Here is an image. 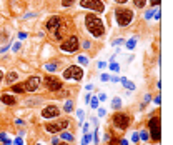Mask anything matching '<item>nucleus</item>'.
<instances>
[{"label":"nucleus","instance_id":"nucleus-1","mask_svg":"<svg viewBox=\"0 0 173 145\" xmlns=\"http://www.w3.org/2000/svg\"><path fill=\"white\" fill-rule=\"evenodd\" d=\"M85 25H87V30H88L93 37H101V35L105 34L103 22L100 20V17L93 15V13H90V15L85 17Z\"/></svg>","mask_w":173,"mask_h":145},{"label":"nucleus","instance_id":"nucleus-2","mask_svg":"<svg viewBox=\"0 0 173 145\" xmlns=\"http://www.w3.org/2000/svg\"><path fill=\"white\" fill-rule=\"evenodd\" d=\"M115 18H117L120 27H127L131 22V18H133V12L128 9H118L115 12Z\"/></svg>","mask_w":173,"mask_h":145},{"label":"nucleus","instance_id":"nucleus-3","mask_svg":"<svg viewBox=\"0 0 173 145\" xmlns=\"http://www.w3.org/2000/svg\"><path fill=\"white\" fill-rule=\"evenodd\" d=\"M148 128H150V137L153 142H160V117H152V120L148 122Z\"/></svg>","mask_w":173,"mask_h":145},{"label":"nucleus","instance_id":"nucleus-4","mask_svg":"<svg viewBox=\"0 0 173 145\" xmlns=\"http://www.w3.org/2000/svg\"><path fill=\"white\" fill-rule=\"evenodd\" d=\"M68 124H70V122H68L67 119H60V120H57V122H50V124H47L45 128L50 133H58L60 130H65V128L68 127Z\"/></svg>","mask_w":173,"mask_h":145},{"label":"nucleus","instance_id":"nucleus-5","mask_svg":"<svg viewBox=\"0 0 173 145\" xmlns=\"http://www.w3.org/2000/svg\"><path fill=\"white\" fill-rule=\"evenodd\" d=\"M78 47H80V42H78V39H77L75 35H70V37L60 45V48L65 50V52H77Z\"/></svg>","mask_w":173,"mask_h":145},{"label":"nucleus","instance_id":"nucleus-6","mask_svg":"<svg viewBox=\"0 0 173 145\" xmlns=\"http://www.w3.org/2000/svg\"><path fill=\"white\" fill-rule=\"evenodd\" d=\"M80 5L83 9H92L95 12H100V13L105 10V5H103L101 0H80Z\"/></svg>","mask_w":173,"mask_h":145},{"label":"nucleus","instance_id":"nucleus-7","mask_svg":"<svg viewBox=\"0 0 173 145\" xmlns=\"http://www.w3.org/2000/svg\"><path fill=\"white\" fill-rule=\"evenodd\" d=\"M130 120H131L130 115H127V114H115L113 115V124L122 130L130 127Z\"/></svg>","mask_w":173,"mask_h":145},{"label":"nucleus","instance_id":"nucleus-8","mask_svg":"<svg viewBox=\"0 0 173 145\" xmlns=\"http://www.w3.org/2000/svg\"><path fill=\"white\" fill-rule=\"evenodd\" d=\"M64 77L65 78H73V80H82V77H83V72H82L80 67L72 65V67H68L67 70L64 72Z\"/></svg>","mask_w":173,"mask_h":145},{"label":"nucleus","instance_id":"nucleus-9","mask_svg":"<svg viewBox=\"0 0 173 145\" xmlns=\"http://www.w3.org/2000/svg\"><path fill=\"white\" fill-rule=\"evenodd\" d=\"M43 82H45V87L50 90V92H58V90L62 89V82L55 77H50V75H47V77L43 78Z\"/></svg>","mask_w":173,"mask_h":145},{"label":"nucleus","instance_id":"nucleus-10","mask_svg":"<svg viewBox=\"0 0 173 145\" xmlns=\"http://www.w3.org/2000/svg\"><path fill=\"white\" fill-rule=\"evenodd\" d=\"M58 114H60L58 107H55V105H48L47 108H43L42 110V117L43 119H52V117H57Z\"/></svg>","mask_w":173,"mask_h":145},{"label":"nucleus","instance_id":"nucleus-11","mask_svg":"<svg viewBox=\"0 0 173 145\" xmlns=\"http://www.w3.org/2000/svg\"><path fill=\"white\" fill-rule=\"evenodd\" d=\"M38 83H40V78L38 77H30L28 80H27V83H25L23 89H25L27 92H34V90H37Z\"/></svg>","mask_w":173,"mask_h":145},{"label":"nucleus","instance_id":"nucleus-12","mask_svg":"<svg viewBox=\"0 0 173 145\" xmlns=\"http://www.w3.org/2000/svg\"><path fill=\"white\" fill-rule=\"evenodd\" d=\"M2 102L5 103V105H15L17 103V100H15V97H12V95H9V94H4L2 95Z\"/></svg>","mask_w":173,"mask_h":145},{"label":"nucleus","instance_id":"nucleus-13","mask_svg":"<svg viewBox=\"0 0 173 145\" xmlns=\"http://www.w3.org/2000/svg\"><path fill=\"white\" fill-rule=\"evenodd\" d=\"M58 22H60V17H58V15H55V17H52L50 20L47 22V30H53L55 27L58 25Z\"/></svg>","mask_w":173,"mask_h":145},{"label":"nucleus","instance_id":"nucleus-14","mask_svg":"<svg viewBox=\"0 0 173 145\" xmlns=\"http://www.w3.org/2000/svg\"><path fill=\"white\" fill-rule=\"evenodd\" d=\"M118 82H122L125 89H128V90H135V85H133V83H131L130 80H127V78H120Z\"/></svg>","mask_w":173,"mask_h":145},{"label":"nucleus","instance_id":"nucleus-15","mask_svg":"<svg viewBox=\"0 0 173 145\" xmlns=\"http://www.w3.org/2000/svg\"><path fill=\"white\" fill-rule=\"evenodd\" d=\"M17 73L15 72H10V73H7V83H13V82L17 80Z\"/></svg>","mask_w":173,"mask_h":145},{"label":"nucleus","instance_id":"nucleus-16","mask_svg":"<svg viewBox=\"0 0 173 145\" xmlns=\"http://www.w3.org/2000/svg\"><path fill=\"white\" fill-rule=\"evenodd\" d=\"M112 107H113V108H120V107H122V100H120L118 97H115L113 100H112Z\"/></svg>","mask_w":173,"mask_h":145},{"label":"nucleus","instance_id":"nucleus-17","mask_svg":"<svg viewBox=\"0 0 173 145\" xmlns=\"http://www.w3.org/2000/svg\"><path fill=\"white\" fill-rule=\"evenodd\" d=\"M60 137H62V138H65L67 142H73V135H72V133H68V132L60 133Z\"/></svg>","mask_w":173,"mask_h":145},{"label":"nucleus","instance_id":"nucleus-18","mask_svg":"<svg viewBox=\"0 0 173 145\" xmlns=\"http://www.w3.org/2000/svg\"><path fill=\"white\" fill-rule=\"evenodd\" d=\"M45 68L48 72H55V70H57V64H55V62H50V64L45 65Z\"/></svg>","mask_w":173,"mask_h":145},{"label":"nucleus","instance_id":"nucleus-19","mask_svg":"<svg viewBox=\"0 0 173 145\" xmlns=\"http://www.w3.org/2000/svg\"><path fill=\"white\" fill-rule=\"evenodd\" d=\"M64 108H65V112H72L73 110V102H72V100H68V102L65 103Z\"/></svg>","mask_w":173,"mask_h":145},{"label":"nucleus","instance_id":"nucleus-20","mask_svg":"<svg viewBox=\"0 0 173 145\" xmlns=\"http://www.w3.org/2000/svg\"><path fill=\"white\" fill-rule=\"evenodd\" d=\"M12 90L15 92V94H22V92H23L25 89H23V85H13V87H12Z\"/></svg>","mask_w":173,"mask_h":145},{"label":"nucleus","instance_id":"nucleus-21","mask_svg":"<svg viewBox=\"0 0 173 145\" xmlns=\"http://www.w3.org/2000/svg\"><path fill=\"white\" fill-rule=\"evenodd\" d=\"M135 45H137V39H130V40L127 42V48H130V50L135 47Z\"/></svg>","mask_w":173,"mask_h":145},{"label":"nucleus","instance_id":"nucleus-22","mask_svg":"<svg viewBox=\"0 0 173 145\" xmlns=\"http://www.w3.org/2000/svg\"><path fill=\"white\" fill-rule=\"evenodd\" d=\"M110 70H113V72H118V70H120V65L117 64V62H112V64H110Z\"/></svg>","mask_w":173,"mask_h":145},{"label":"nucleus","instance_id":"nucleus-23","mask_svg":"<svg viewBox=\"0 0 173 145\" xmlns=\"http://www.w3.org/2000/svg\"><path fill=\"white\" fill-rule=\"evenodd\" d=\"M145 4H147V0H135V5L137 7H140V9H143Z\"/></svg>","mask_w":173,"mask_h":145},{"label":"nucleus","instance_id":"nucleus-24","mask_svg":"<svg viewBox=\"0 0 173 145\" xmlns=\"http://www.w3.org/2000/svg\"><path fill=\"white\" fill-rule=\"evenodd\" d=\"M90 103H92V108H98V98H90Z\"/></svg>","mask_w":173,"mask_h":145},{"label":"nucleus","instance_id":"nucleus-25","mask_svg":"<svg viewBox=\"0 0 173 145\" xmlns=\"http://www.w3.org/2000/svg\"><path fill=\"white\" fill-rule=\"evenodd\" d=\"M72 4H73V0H62V5L64 7H70Z\"/></svg>","mask_w":173,"mask_h":145},{"label":"nucleus","instance_id":"nucleus-26","mask_svg":"<svg viewBox=\"0 0 173 145\" xmlns=\"http://www.w3.org/2000/svg\"><path fill=\"white\" fill-rule=\"evenodd\" d=\"M78 62H80V64H88V59H87V57H78Z\"/></svg>","mask_w":173,"mask_h":145},{"label":"nucleus","instance_id":"nucleus-27","mask_svg":"<svg viewBox=\"0 0 173 145\" xmlns=\"http://www.w3.org/2000/svg\"><path fill=\"white\" fill-rule=\"evenodd\" d=\"M15 145H23V138H22V137H17V138H15Z\"/></svg>","mask_w":173,"mask_h":145},{"label":"nucleus","instance_id":"nucleus-28","mask_svg":"<svg viewBox=\"0 0 173 145\" xmlns=\"http://www.w3.org/2000/svg\"><path fill=\"white\" fill-rule=\"evenodd\" d=\"M150 4H152V7L153 5H160V0H150Z\"/></svg>","mask_w":173,"mask_h":145},{"label":"nucleus","instance_id":"nucleus-29","mask_svg":"<svg viewBox=\"0 0 173 145\" xmlns=\"http://www.w3.org/2000/svg\"><path fill=\"white\" fill-rule=\"evenodd\" d=\"M77 115H78V119H83V110H78V112H77Z\"/></svg>","mask_w":173,"mask_h":145},{"label":"nucleus","instance_id":"nucleus-30","mask_svg":"<svg viewBox=\"0 0 173 145\" xmlns=\"http://www.w3.org/2000/svg\"><path fill=\"white\" fill-rule=\"evenodd\" d=\"M131 138H133V142H138V140H140L138 133H133V137H131Z\"/></svg>","mask_w":173,"mask_h":145},{"label":"nucleus","instance_id":"nucleus-31","mask_svg":"<svg viewBox=\"0 0 173 145\" xmlns=\"http://www.w3.org/2000/svg\"><path fill=\"white\" fill-rule=\"evenodd\" d=\"M18 48H20V43H15L13 45V52H18Z\"/></svg>","mask_w":173,"mask_h":145},{"label":"nucleus","instance_id":"nucleus-32","mask_svg":"<svg viewBox=\"0 0 173 145\" xmlns=\"http://www.w3.org/2000/svg\"><path fill=\"white\" fill-rule=\"evenodd\" d=\"M98 98H100L101 102H103V100H105V98H107V95H105V94H100V95H98Z\"/></svg>","mask_w":173,"mask_h":145},{"label":"nucleus","instance_id":"nucleus-33","mask_svg":"<svg viewBox=\"0 0 173 145\" xmlns=\"http://www.w3.org/2000/svg\"><path fill=\"white\" fill-rule=\"evenodd\" d=\"M142 138H143V140H148V135H147V132H142Z\"/></svg>","mask_w":173,"mask_h":145},{"label":"nucleus","instance_id":"nucleus-34","mask_svg":"<svg viewBox=\"0 0 173 145\" xmlns=\"http://www.w3.org/2000/svg\"><path fill=\"white\" fill-rule=\"evenodd\" d=\"M90 98H92V97H90V94H87V95H85V102L88 103V102H90Z\"/></svg>","mask_w":173,"mask_h":145},{"label":"nucleus","instance_id":"nucleus-35","mask_svg":"<svg viewBox=\"0 0 173 145\" xmlns=\"http://www.w3.org/2000/svg\"><path fill=\"white\" fill-rule=\"evenodd\" d=\"M98 67H100V68H105L107 64H105V62H100V64H98Z\"/></svg>","mask_w":173,"mask_h":145},{"label":"nucleus","instance_id":"nucleus-36","mask_svg":"<svg viewBox=\"0 0 173 145\" xmlns=\"http://www.w3.org/2000/svg\"><path fill=\"white\" fill-rule=\"evenodd\" d=\"M18 37H20V39H25L27 34H25V32H22V34H18Z\"/></svg>","mask_w":173,"mask_h":145},{"label":"nucleus","instance_id":"nucleus-37","mask_svg":"<svg viewBox=\"0 0 173 145\" xmlns=\"http://www.w3.org/2000/svg\"><path fill=\"white\" fill-rule=\"evenodd\" d=\"M108 78H110L108 75H101V80H103V82H107V80H108Z\"/></svg>","mask_w":173,"mask_h":145},{"label":"nucleus","instance_id":"nucleus-38","mask_svg":"<svg viewBox=\"0 0 173 145\" xmlns=\"http://www.w3.org/2000/svg\"><path fill=\"white\" fill-rule=\"evenodd\" d=\"M83 47L85 48H90V42H83Z\"/></svg>","mask_w":173,"mask_h":145},{"label":"nucleus","instance_id":"nucleus-39","mask_svg":"<svg viewBox=\"0 0 173 145\" xmlns=\"http://www.w3.org/2000/svg\"><path fill=\"white\" fill-rule=\"evenodd\" d=\"M0 140H4V142L7 140V138H5V133H0Z\"/></svg>","mask_w":173,"mask_h":145},{"label":"nucleus","instance_id":"nucleus-40","mask_svg":"<svg viewBox=\"0 0 173 145\" xmlns=\"http://www.w3.org/2000/svg\"><path fill=\"white\" fill-rule=\"evenodd\" d=\"M120 145H128L127 140H120Z\"/></svg>","mask_w":173,"mask_h":145},{"label":"nucleus","instance_id":"nucleus-41","mask_svg":"<svg viewBox=\"0 0 173 145\" xmlns=\"http://www.w3.org/2000/svg\"><path fill=\"white\" fill-rule=\"evenodd\" d=\"M115 2H118V4H125L127 0H115Z\"/></svg>","mask_w":173,"mask_h":145},{"label":"nucleus","instance_id":"nucleus-42","mask_svg":"<svg viewBox=\"0 0 173 145\" xmlns=\"http://www.w3.org/2000/svg\"><path fill=\"white\" fill-rule=\"evenodd\" d=\"M2 78H4V73L0 72V82H2Z\"/></svg>","mask_w":173,"mask_h":145},{"label":"nucleus","instance_id":"nucleus-43","mask_svg":"<svg viewBox=\"0 0 173 145\" xmlns=\"http://www.w3.org/2000/svg\"><path fill=\"white\" fill-rule=\"evenodd\" d=\"M57 145H70V144H64V142H60V144H57Z\"/></svg>","mask_w":173,"mask_h":145},{"label":"nucleus","instance_id":"nucleus-44","mask_svg":"<svg viewBox=\"0 0 173 145\" xmlns=\"http://www.w3.org/2000/svg\"><path fill=\"white\" fill-rule=\"evenodd\" d=\"M38 145H40V144H38Z\"/></svg>","mask_w":173,"mask_h":145}]
</instances>
